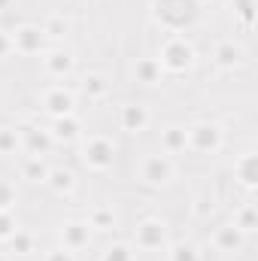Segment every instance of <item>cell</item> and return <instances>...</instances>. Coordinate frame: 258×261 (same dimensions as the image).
Wrapping results in <instances>:
<instances>
[{
    "instance_id": "obj_1",
    "label": "cell",
    "mask_w": 258,
    "mask_h": 261,
    "mask_svg": "<svg viewBox=\"0 0 258 261\" xmlns=\"http://www.w3.org/2000/svg\"><path fill=\"white\" fill-rule=\"evenodd\" d=\"M161 70H170V73H183L194 64V49L186 43V37H170L164 46H161V58H158Z\"/></svg>"
},
{
    "instance_id": "obj_2",
    "label": "cell",
    "mask_w": 258,
    "mask_h": 261,
    "mask_svg": "<svg viewBox=\"0 0 258 261\" xmlns=\"http://www.w3.org/2000/svg\"><path fill=\"white\" fill-rule=\"evenodd\" d=\"M113 143L107 137H91L85 143V152H82V161L91 167V170H110L113 167Z\"/></svg>"
},
{
    "instance_id": "obj_3",
    "label": "cell",
    "mask_w": 258,
    "mask_h": 261,
    "mask_svg": "<svg viewBox=\"0 0 258 261\" xmlns=\"http://www.w3.org/2000/svg\"><path fill=\"white\" fill-rule=\"evenodd\" d=\"M140 176L149 186H167L173 179V161L167 155H149L140 167Z\"/></svg>"
},
{
    "instance_id": "obj_4",
    "label": "cell",
    "mask_w": 258,
    "mask_h": 261,
    "mask_svg": "<svg viewBox=\"0 0 258 261\" xmlns=\"http://www.w3.org/2000/svg\"><path fill=\"white\" fill-rule=\"evenodd\" d=\"M186 137H189V146L197 149V152H216L222 146L219 125H194V128L186 130Z\"/></svg>"
},
{
    "instance_id": "obj_5",
    "label": "cell",
    "mask_w": 258,
    "mask_h": 261,
    "mask_svg": "<svg viewBox=\"0 0 258 261\" xmlns=\"http://www.w3.org/2000/svg\"><path fill=\"white\" fill-rule=\"evenodd\" d=\"M167 240V225L158 219H146L137 225V246L140 249H161Z\"/></svg>"
},
{
    "instance_id": "obj_6",
    "label": "cell",
    "mask_w": 258,
    "mask_h": 261,
    "mask_svg": "<svg viewBox=\"0 0 258 261\" xmlns=\"http://www.w3.org/2000/svg\"><path fill=\"white\" fill-rule=\"evenodd\" d=\"M9 40H12V52L34 55V52H40V49H43V40H46V34H43V28L24 24V28H18V31H15Z\"/></svg>"
},
{
    "instance_id": "obj_7",
    "label": "cell",
    "mask_w": 258,
    "mask_h": 261,
    "mask_svg": "<svg viewBox=\"0 0 258 261\" xmlns=\"http://www.w3.org/2000/svg\"><path fill=\"white\" fill-rule=\"evenodd\" d=\"M88 240H91V228H88V222H67L64 228H61V243H64V249H70V252L85 249Z\"/></svg>"
},
{
    "instance_id": "obj_8",
    "label": "cell",
    "mask_w": 258,
    "mask_h": 261,
    "mask_svg": "<svg viewBox=\"0 0 258 261\" xmlns=\"http://www.w3.org/2000/svg\"><path fill=\"white\" fill-rule=\"evenodd\" d=\"M43 107H46L55 119L73 116V94H70V91H64V88H52V91H46Z\"/></svg>"
},
{
    "instance_id": "obj_9",
    "label": "cell",
    "mask_w": 258,
    "mask_h": 261,
    "mask_svg": "<svg viewBox=\"0 0 258 261\" xmlns=\"http://www.w3.org/2000/svg\"><path fill=\"white\" fill-rule=\"evenodd\" d=\"M146 125H149V110L143 103L122 107V128L128 130V134H140V130H146Z\"/></svg>"
},
{
    "instance_id": "obj_10",
    "label": "cell",
    "mask_w": 258,
    "mask_h": 261,
    "mask_svg": "<svg viewBox=\"0 0 258 261\" xmlns=\"http://www.w3.org/2000/svg\"><path fill=\"white\" fill-rule=\"evenodd\" d=\"M213 243H216V249H219V252H237V249L243 246V234H240L234 225H225V228H219V231H216Z\"/></svg>"
},
{
    "instance_id": "obj_11",
    "label": "cell",
    "mask_w": 258,
    "mask_h": 261,
    "mask_svg": "<svg viewBox=\"0 0 258 261\" xmlns=\"http://www.w3.org/2000/svg\"><path fill=\"white\" fill-rule=\"evenodd\" d=\"M186 146H189L186 128H176V125H170V128L161 130V149H164V155H176V152H183Z\"/></svg>"
},
{
    "instance_id": "obj_12",
    "label": "cell",
    "mask_w": 258,
    "mask_h": 261,
    "mask_svg": "<svg viewBox=\"0 0 258 261\" xmlns=\"http://www.w3.org/2000/svg\"><path fill=\"white\" fill-rule=\"evenodd\" d=\"M161 64H158V58H140L137 67H134V76H137V82H143V85H158L161 82Z\"/></svg>"
},
{
    "instance_id": "obj_13",
    "label": "cell",
    "mask_w": 258,
    "mask_h": 261,
    "mask_svg": "<svg viewBox=\"0 0 258 261\" xmlns=\"http://www.w3.org/2000/svg\"><path fill=\"white\" fill-rule=\"evenodd\" d=\"M213 58H216V64H219V67L231 70V67H237L240 61H243V49H240V46H234V43H219Z\"/></svg>"
},
{
    "instance_id": "obj_14",
    "label": "cell",
    "mask_w": 258,
    "mask_h": 261,
    "mask_svg": "<svg viewBox=\"0 0 258 261\" xmlns=\"http://www.w3.org/2000/svg\"><path fill=\"white\" fill-rule=\"evenodd\" d=\"M46 186H49L52 192L64 195V192H73V186H76V176H73V170L55 167V170H49V179H46Z\"/></svg>"
},
{
    "instance_id": "obj_15",
    "label": "cell",
    "mask_w": 258,
    "mask_h": 261,
    "mask_svg": "<svg viewBox=\"0 0 258 261\" xmlns=\"http://www.w3.org/2000/svg\"><path fill=\"white\" fill-rule=\"evenodd\" d=\"M21 140L28 143L31 155H40V152H46V149H49V143H52V134H46V130H37V128H24V130H21Z\"/></svg>"
},
{
    "instance_id": "obj_16",
    "label": "cell",
    "mask_w": 258,
    "mask_h": 261,
    "mask_svg": "<svg viewBox=\"0 0 258 261\" xmlns=\"http://www.w3.org/2000/svg\"><path fill=\"white\" fill-rule=\"evenodd\" d=\"M21 176L31 179V182H46L49 179V167H46V161L40 155H31L24 161V167H21Z\"/></svg>"
},
{
    "instance_id": "obj_17",
    "label": "cell",
    "mask_w": 258,
    "mask_h": 261,
    "mask_svg": "<svg viewBox=\"0 0 258 261\" xmlns=\"http://www.w3.org/2000/svg\"><path fill=\"white\" fill-rule=\"evenodd\" d=\"M79 122L73 116H64V119H55V128H52V140H64V143H73L79 137Z\"/></svg>"
},
{
    "instance_id": "obj_18",
    "label": "cell",
    "mask_w": 258,
    "mask_h": 261,
    "mask_svg": "<svg viewBox=\"0 0 258 261\" xmlns=\"http://www.w3.org/2000/svg\"><path fill=\"white\" fill-rule=\"evenodd\" d=\"M46 70L52 73V76H64L73 70V55L70 52H52L49 58H46Z\"/></svg>"
},
{
    "instance_id": "obj_19",
    "label": "cell",
    "mask_w": 258,
    "mask_h": 261,
    "mask_svg": "<svg viewBox=\"0 0 258 261\" xmlns=\"http://www.w3.org/2000/svg\"><path fill=\"white\" fill-rule=\"evenodd\" d=\"M234 228H237L240 234H252V231H255V206H252V203H246V206L234 216Z\"/></svg>"
},
{
    "instance_id": "obj_20",
    "label": "cell",
    "mask_w": 258,
    "mask_h": 261,
    "mask_svg": "<svg viewBox=\"0 0 258 261\" xmlns=\"http://www.w3.org/2000/svg\"><path fill=\"white\" fill-rule=\"evenodd\" d=\"M167 258L170 261H200V252H197V246L194 243H176V246H170V252H167Z\"/></svg>"
},
{
    "instance_id": "obj_21",
    "label": "cell",
    "mask_w": 258,
    "mask_h": 261,
    "mask_svg": "<svg viewBox=\"0 0 258 261\" xmlns=\"http://www.w3.org/2000/svg\"><path fill=\"white\" fill-rule=\"evenodd\" d=\"M113 222H116L113 210H104V206H97V210L88 216V228H94V231H110Z\"/></svg>"
},
{
    "instance_id": "obj_22",
    "label": "cell",
    "mask_w": 258,
    "mask_h": 261,
    "mask_svg": "<svg viewBox=\"0 0 258 261\" xmlns=\"http://www.w3.org/2000/svg\"><path fill=\"white\" fill-rule=\"evenodd\" d=\"M237 176H240V182L243 186H255V179H258V173H255V155H243V161L237 164Z\"/></svg>"
},
{
    "instance_id": "obj_23",
    "label": "cell",
    "mask_w": 258,
    "mask_h": 261,
    "mask_svg": "<svg viewBox=\"0 0 258 261\" xmlns=\"http://www.w3.org/2000/svg\"><path fill=\"white\" fill-rule=\"evenodd\" d=\"M21 146V134L12 128H0V155H12Z\"/></svg>"
},
{
    "instance_id": "obj_24",
    "label": "cell",
    "mask_w": 258,
    "mask_h": 261,
    "mask_svg": "<svg viewBox=\"0 0 258 261\" xmlns=\"http://www.w3.org/2000/svg\"><path fill=\"white\" fill-rule=\"evenodd\" d=\"M6 243H9L15 252H21V255H28V252L34 249V237H31V234H24V231H15Z\"/></svg>"
},
{
    "instance_id": "obj_25",
    "label": "cell",
    "mask_w": 258,
    "mask_h": 261,
    "mask_svg": "<svg viewBox=\"0 0 258 261\" xmlns=\"http://www.w3.org/2000/svg\"><path fill=\"white\" fill-rule=\"evenodd\" d=\"M85 91H88L91 97H100V94H107V79H104L100 73H91V76H85Z\"/></svg>"
},
{
    "instance_id": "obj_26",
    "label": "cell",
    "mask_w": 258,
    "mask_h": 261,
    "mask_svg": "<svg viewBox=\"0 0 258 261\" xmlns=\"http://www.w3.org/2000/svg\"><path fill=\"white\" fill-rule=\"evenodd\" d=\"M15 231H18V225L12 219V213L9 210H0V240H9Z\"/></svg>"
},
{
    "instance_id": "obj_27",
    "label": "cell",
    "mask_w": 258,
    "mask_h": 261,
    "mask_svg": "<svg viewBox=\"0 0 258 261\" xmlns=\"http://www.w3.org/2000/svg\"><path fill=\"white\" fill-rule=\"evenodd\" d=\"M12 203H15V189H12V182L0 179V210H9V213H12Z\"/></svg>"
},
{
    "instance_id": "obj_28",
    "label": "cell",
    "mask_w": 258,
    "mask_h": 261,
    "mask_svg": "<svg viewBox=\"0 0 258 261\" xmlns=\"http://www.w3.org/2000/svg\"><path fill=\"white\" fill-rule=\"evenodd\" d=\"M104 261H134V252L128 246H113V249H107Z\"/></svg>"
},
{
    "instance_id": "obj_29",
    "label": "cell",
    "mask_w": 258,
    "mask_h": 261,
    "mask_svg": "<svg viewBox=\"0 0 258 261\" xmlns=\"http://www.w3.org/2000/svg\"><path fill=\"white\" fill-rule=\"evenodd\" d=\"M213 210H216V197L207 195V192H203V195H197V206H194V213H197V216H207V213H213Z\"/></svg>"
},
{
    "instance_id": "obj_30",
    "label": "cell",
    "mask_w": 258,
    "mask_h": 261,
    "mask_svg": "<svg viewBox=\"0 0 258 261\" xmlns=\"http://www.w3.org/2000/svg\"><path fill=\"white\" fill-rule=\"evenodd\" d=\"M234 9L240 12V18H243L246 24L252 21V0H237V3H234Z\"/></svg>"
},
{
    "instance_id": "obj_31",
    "label": "cell",
    "mask_w": 258,
    "mask_h": 261,
    "mask_svg": "<svg viewBox=\"0 0 258 261\" xmlns=\"http://www.w3.org/2000/svg\"><path fill=\"white\" fill-rule=\"evenodd\" d=\"M64 31H67V24H64V21H49V24L43 28V34H49V37H61Z\"/></svg>"
},
{
    "instance_id": "obj_32",
    "label": "cell",
    "mask_w": 258,
    "mask_h": 261,
    "mask_svg": "<svg viewBox=\"0 0 258 261\" xmlns=\"http://www.w3.org/2000/svg\"><path fill=\"white\" fill-rule=\"evenodd\" d=\"M46 261H73V252L70 249H55V252H49Z\"/></svg>"
},
{
    "instance_id": "obj_33",
    "label": "cell",
    "mask_w": 258,
    "mask_h": 261,
    "mask_svg": "<svg viewBox=\"0 0 258 261\" xmlns=\"http://www.w3.org/2000/svg\"><path fill=\"white\" fill-rule=\"evenodd\" d=\"M9 52H12V40H9V34L0 31V58H6Z\"/></svg>"
},
{
    "instance_id": "obj_34",
    "label": "cell",
    "mask_w": 258,
    "mask_h": 261,
    "mask_svg": "<svg viewBox=\"0 0 258 261\" xmlns=\"http://www.w3.org/2000/svg\"><path fill=\"white\" fill-rule=\"evenodd\" d=\"M9 6H12V0H0V12H6Z\"/></svg>"
},
{
    "instance_id": "obj_35",
    "label": "cell",
    "mask_w": 258,
    "mask_h": 261,
    "mask_svg": "<svg viewBox=\"0 0 258 261\" xmlns=\"http://www.w3.org/2000/svg\"><path fill=\"white\" fill-rule=\"evenodd\" d=\"M0 261H3V255H0Z\"/></svg>"
}]
</instances>
